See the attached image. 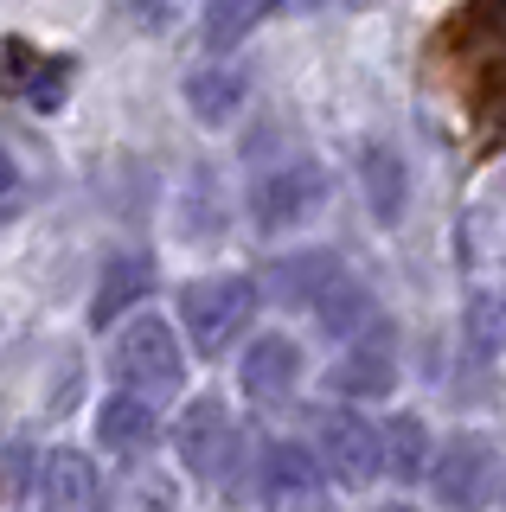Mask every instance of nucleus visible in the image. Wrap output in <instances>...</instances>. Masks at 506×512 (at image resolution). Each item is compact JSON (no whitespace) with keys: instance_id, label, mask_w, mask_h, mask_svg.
<instances>
[{"instance_id":"obj_5","label":"nucleus","mask_w":506,"mask_h":512,"mask_svg":"<svg viewBox=\"0 0 506 512\" xmlns=\"http://www.w3.org/2000/svg\"><path fill=\"white\" fill-rule=\"evenodd\" d=\"M430 493L449 512H481L494 500V442L481 436H449L430 461Z\"/></svg>"},{"instance_id":"obj_7","label":"nucleus","mask_w":506,"mask_h":512,"mask_svg":"<svg viewBox=\"0 0 506 512\" xmlns=\"http://www.w3.org/2000/svg\"><path fill=\"white\" fill-rule=\"evenodd\" d=\"M340 397H353V404H378V397L398 391V333L378 320L372 333H359L353 346L334 359V372H327Z\"/></svg>"},{"instance_id":"obj_10","label":"nucleus","mask_w":506,"mask_h":512,"mask_svg":"<svg viewBox=\"0 0 506 512\" xmlns=\"http://www.w3.org/2000/svg\"><path fill=\"white\" fill-rule=\"evenodd\" d=\"M295 378H302V352H295L289 333H263V340H250L244 365H237V384H244L250 404H282V397L295 391Z\"/></svg>"},{"instance_id":"obj_21","label":"nucleus","mask_w":506,"mask_h":512,"mask_svg":"<svg viewBox=\"0 0 506 512\" xmlns=\"http://www.w3.org/2000/svg\"><path fill=\"white\" fill-rule=\"evenodd\" d=\"M20 199H26V180H20V167H13V154L0 148V218L20 212Z\"/></svg>"},{"instance_id":"obj_18","label":"nucleus","mask_w":506,"mask_h":512,"mask_svg":"<svg viewBox=\"0 0 506 512\" xmlns=\"http://www.w3.org/2000/svg\"><path fill=\"white\" fill-rule=\"evenodd\" d=\"M13 64H20V96L33 109H58V103H65V84H71V64L65 58H26V52H13Z\"/></svg>"},{"instance_id":"obj_17","label":"nucleus","mask_w":506,"mask_h":512,"mask_svg":"<svg viewBox=\"0 0 506 512\" xmlns=\"http://www.w3.org/2000/svg\"><path fill=\"white\" fill-rule=\"evenodd\" d=\"M430 461H436L430 429H423L417 416H391V423H385V474L423 480V474H430Z\"/></svg>"},{"instance_id":"obj_1","label":"nucleus","mask_w":506,"mask_h":512,"mask_svg":"<svg viewBox=\"0 0 506 512\" xmlns=\"http://www.w3.org/2000/svg\"><path fill=\"white\" fill-rule=\"evenodd\" d=\"M109 372H116V384L129 397H141V404H167V397H180V384H186V346L161 314H141V320H129V327L116 333Z\"/></svg>"},{"instance_id":"obj_4","label":"nucleus","mask_w":506,"mask_h":512,"mask_svg":"<svg viewBox=\"0 0 506 512\" xmlns=\"http://www.w3.org/2000/svg\"><path fill=\"white\" fill-rule=\"evenodd\" d=\"M314 442H321V468L346 487H372L385 474V429L359 410H327L314 423Z\"/></svg>"},{"instance_id":"obj_20","label":"nucleus","mask_w":506,"mask_h":512,"mask_svg":"<svg viewBox=\"0 0 506 512\" xmlns=\"http://www.w3.org/2000/svg\"><path fill=\"white\" fill-rule=\"evenodd\" d=\"M257 20H263V7H212L205 13V45H212V52H231Z\"/></svg>"},{"instance_id":"obj_16","label":"nucleus","mask_w":506,"mask_h":512,"mask_svg":"<svg viewBox=\"0 0 506 512\" xmlns=\"http://www.w3.org/2000/svg\"><path fill=\"white\" fill-rule=\"evenodd\" d=\"M359 180H366V205L378 224H398L404 218V167L391 148H366V160H359Z\"/></svg>"},{"instance_id":"obj_6","label":"nucleus","mask_w":506,"mask_h":512,"mask_svg":"<svg viewBox=\"0 0 506 512\" xmlns=\"http://www.w3.org/2000/svg\"><path fill=\"white\" fill-rule=\"evenodd\" d=\"M321 205H327V173L314 167V160H289V167L270 173V180H257L250 218H257L263 237H276V231H295V224H308Z\"/></svg>"},{"instance_id":"obj_13","label":"nucleus","mask_w":506,"mask_h":512,"mask_svg":"<svg viewBox=\"0 0 506 512\" xmlns=\"http://www.w3.org/2000/svg\"><path fill=\"white\" fill-rule=\"evenodd\" d=\"M314 320H321V333H334V340L353 346L359 333H372V327H378V308H372V295H366V288H359V282L340 269V276L327 282V295L314 301Z\"/></svg>"},{"instance_id":"obj_12","label":"nucleus","mask_w":506,"mask_h":512,"mask_svg":"<svg viewBox=\"0 0 506 512\" xmlns=\"http://www.w3.org/2000/svg\"><path fill=\"white\" fill-rule=\"evenodd\" d=\"M244 90H250V77L237 71V64H205V71L186 77V109H193L205 128H225V122H237V109H244Z\"/></svg>"},{"instance_id":"obj_8","label":"nucleus","mask_w":506,"mask_h":512,"mask_svg":"<svg viewBox=\"0 0 506 512\" xmlns=\"http://www.w3.org/2000/svg\"><path fill=\"white\" fill-rule=\"evenodd\" d=\"M173 442H180V461L199 480H225L231 455H237V423L218 397H193V404L180 410V423H173Z\"/></svg>"},{"instance_id":"obj_19","label":"nucleus","mask_w":506,"mask_h":512,"mask_svg":"<svg viewBox=\"0 0 506 512\" xmlns=\"http://www.w3.org/2000/svg\"><path fill=\"white\" fill-rule=\"evenodd\" d=\"M468 340L481 352H506V288H487L468 301Z\"/></svg>"},{"instance_id":"obj_3","label":"nucleus","mask_w":506,"mask_h":512,"mask_svg":"<svg viewBox=\"0 0 506 512\" xmlns=\"http://www.w3.org/2000/svg\"><path fill=\"white\" fill-rule=\"evenodd\" d=\"M263 512H327V468L302 442H270L257 461Z\"/></svg>"},{"instance_id":"obj_11","label":"nucleus","mask_w":506,"mask_h":512,"mask_svg":"<svg viewBox=\"0 0 506 512\" xmlns=\"http://www.w3.org/2000/svg\"><path fill=\"white\" fill-rule=\"evenodd\" d=\"M154 436H161V416H154V404H141V397H129V391H109V397H103V410H97V442L109 448V455L135 461Z\"/></svg>"},{"instance_id":"obj_2","label":"nucleus","mask_w":506,"mask_h":512,"mask_svg":"<svg viewBox=\"0 0 506 512\" xmlns=\"http://www.w3.org/2000/svg\"><path fill=\"white\" fill-rule=\"evenodd\" d=\"M250 314H257V282L250 276H199L180 288V327L186 340H193V352H225L244 340Z\"/></svg>"},{"instance_id":"obj_9","label":"nucleus","mask_w":506,"mask_h":512,"mask_svg":"<svg viewBox=\"0 0 506 512\" xmlns=\"http://www.w3.org/2000/svg\"><path fill=\"white\" fill-rule=\"evenodd\" d=\"M39 512H109L103 474L84 448H52L39 468Z\"/></svg>"},{"instance_id":"obj_15","label":"nucleus","mask_w":506,"mask_h":512,"mask_svg":"<svg viewBox=\"0 0 506 512\" xmlns=\"http://www.w3.org/2000/svg\"><path fill=\"white\" fill-rule=\"evenodd\" d=\"M334 276H340V263L327 250H302V256H282V263L270 269V288L289 301V308H314Z\"/></svg>"},{"instance_id":"obj_22","label":"nucleus","mask_w":506,"mask_h":512,"mask_svg":"<svg viewBox=\"0 0 506 512\" xmlns=\"http://www.w3.org/2000/svg\"><path fill=\"white\" fill-rule=\"evenodd\" d=\"M378 512H423V506H404V500H398V506H378Z\"/></svg>"},{"instance_id":"obj_14","label":"nucleus","mask_w":506,"mask_h":512,"mask_svg":"<svg viewBox=\"0 0 506 512\" xmlns=\"http://www.w3.org/2000/svg\"><path fill=\"white\" fill-rule=\"evenodd\" d=\"M148 288H154V263H148L141 250H116V263H109L103 282H97V308H90V320H97V327H109L122 308L148 301Z\"/></svg>"}]
</instances>
